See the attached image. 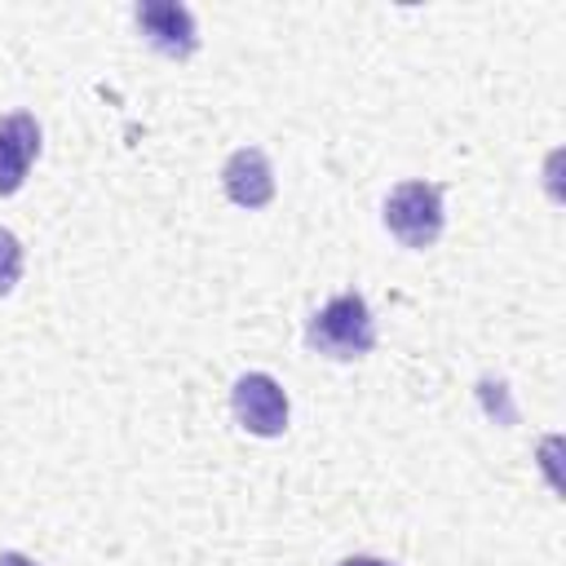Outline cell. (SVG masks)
<instances>
[{
	"label": "cell",
	"mask_w": 566,
	"mask_h": 566,
	"mask_svg": "<svg viewBox=\"0 0 566 566\" xmlns=\"http://www.w3.org/2000/svg\"><path fill=\"white\" fill-rule=\"evenodd\" d=\"M40 155V124L27 111L0 119V195H18Z\"/></svg>",
	"instance_id": "5b68a950"
},
{
	"label": "cell",
	"mask_w": 566,
	"mask_h": 566,
	"mask_svg": "<svg viewBox=\"0 0 566 566\" xmlns=\"http://www.w3.org/2000/svg\"><path fill=\"white\" fill-rule=\"evenodd\" d=\"M221 186H226V195L239 208H248V212L252 208H265L274 199V168H270L265 150H256V146L234 150L226 159V168H221Z\"/></svg>",
	"instance_id": "8992f818"
},
{
	"label": "cell",
	"mask_w": 566,
	"mask_h": 566,
	"mask_svg": "<svg viewBox=\"0 0 566 566\" xmlns=\"http://www.w3.org/2000/svg\"><path fill=\"white\" fill-rule=\"evenodd\" d=\"M0 566H35L27 553H0Z\"/></svg>",
	"instance_id": "ba28073f"
},
{
	"label": "cell",
	"mask_w": 566,
	"mask_h": 566,
	"mask_svg": "<svg viewBox=\"0 0 566 566\" xmlns=\"http://www.w3.org/2000/svg\"><path fill=\"white\" fill-rule=\"evenodd\" d=\"M18 279H22V243L18 234L0 230V296H9Z\"/></svg>",
	"instance_id": "52a82bcc"
},
{
	"label": "cell",
	"mask_w": 566,
	"mask_h": 566,
	"mask_svg": "<svg viewBox=\"0 0 566 566\" xmlns=\"http://www.w3.org/2000/svg\"><path fill=\"white\" fill-rule=\"evenodd\" d=\"M305 345L323 358H336V363H349V358H363L371 354L376 345V323H371V310L358 292H340L332 296L305 327Z\"/></svg>",
	"instance_id": "6da1fadb"
},
{
	"label": "cell",
	"mask_w": 566,
	"mask_h": 566,
	"mask_svg": "<svg viewBox=\"0 0 566 566\" xmlns=\"http://www.w3.org/2000/svg\"><path fill=\"white\" fill-rule=\"evenodd\" d=\"M340 566H394V562H380V557H345Z\"/></svg>",
	"instance_id": "9c48e42d"
},
{
	"label": "cell",
	"mask_w": 566,
	"mask_h": 566,
	"mask_svg": "<svg viewBox=\"0 0 566 566\" xmlns=\"http://www.w3.org/2000/svg\"><path fill=\"white\" fill-rule=\"evenodd\" d=\"M442 190L433 181H402L385 199V230L402 248H433L442 234Z\"/></svg>",
	"instance_id": "7a4b0ae2"
},
{
	"label": "cell",
	"mask_w": 566,
	"mask_h": 566,
	"mask_svg": "<svg viewBox=\"0 0 566 566\" xmlns=\"http://www.w3.org/2000/svg\"><path fill=\"white\" fill-rule=\"evenodd\" d=\"M137 31L146 35V44L164 57H190L199 49V31H195V13L186 4H168V0H146L133 9Z\"/></svg>",
	"instance_id": "277c9868"
},
{
	"label": "cell",
	"mask_w": 566,
	"mask_h": 566,
	"mask_svg": "<svg viewBox=\"0 0 566 566\" xmlns=\"http://www.w3.org/2000/svg\"><path fill=\"white\" fill-rule=\"evenodd\" d=\"M230 407L234 420L256 438H279L287 429V394L265 371H243L230 389Z\"/></svg>",
	"instance_id": "3957f363"
}]
</instances>
